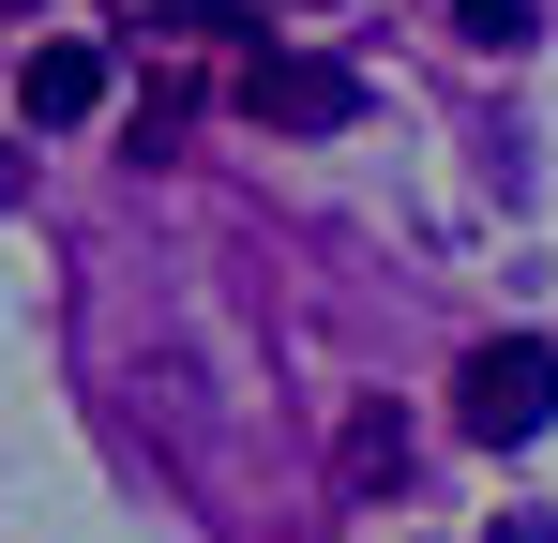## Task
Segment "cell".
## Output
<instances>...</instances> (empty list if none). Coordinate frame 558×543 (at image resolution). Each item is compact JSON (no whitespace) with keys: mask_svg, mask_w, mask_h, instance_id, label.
<instances>
[{"mask_svg":"<svg viewBox=\"0 0 558 543\" xmlns=\"http://www.w3.org/2000/svg\"><path fill=\"white\" fill-rule=\"evenodd\" d=\"M453 408H468V438H544L558 423V348L544 333H498V348H468V377H453Z\"/></svg>","mask_w":558,"mask_h":543,"instance_id":"6da1fadb","label":"cell"},{"mask_svg":"<svg viewBox=\"0 0 558 543\" xmlns=\"http://www.w3.org/2000/svg\"><path fill=\"white\" fill-rule=\"evenodd\" d=\"M242 121L257 136H348L363 121V76L317 61V46H272V61H242Z\"/></svg>","mask_w":558,"mask_h":543,"instance_id":"7a4b0ae2","label":"cell"},{"mask_svg":"<svg viewBox=\"0 0 558 543\" xmlns=\"http://www.w3.org/2000/svg\"><path fill=\"white\" fill-rule=\"evenodd\" d=\"M15 106H31V121H92V106H106V46H76V31H46V46L15 61Z\"/></svg>","mask_w":558,"mask_h":543,"instance_id":"3957f363","label":"cell"},{"mask_svg":"<svg viewBox=\"0 0 558 543\" xmlns=\"http://www.w3.org/2000/svg\"><path fill=\"white\" fill-rule=\"evenodd\" d=\"M332 468H348V498L408 483V423H392V408H348V452H332Z\"/></svg>","mask_w":558,"mask_h":543,"instance_id":"277c9868","label":"cell"},{"mask_svg":"<svg viewBox=\"0 0 558 543\" xmlns=\"http://www.w3.org/2000/svg\"><path fill=\"white\" fill-rule=\"evenodd\" d=\"M453 31L468 46H529V0H453Z\"/></svg>","mask_w":558,"mask_h":543,"instance_id":"5b68a950","label":"cell"},{"mask_svg":"<svg viewBox=\"0 0 558 543\" xmlns=\"http://www.w3.org/2000/svg\"><path fill=\"white\" fill-rule=\"evenodd\" d=\"M15 196H31V167H15V152H0V212H15Z\"/></svg>","mask_w":558,"mask_h":543,"instance_id":"8992f818","label":"cell"},{"mask_svg":"<svg viewBox=\"0 0 558 543\" xmlns=\"http://www.w3.org/2000/svg\"><path fill=\"white\" fill-rule=\"evenodd\" d=\"M0 15H31V0H0Z\"/></svg>","mask_w":558,"mask_h":543,"instance_id":"52a82bcc","label":"cell"}]
</instances>
